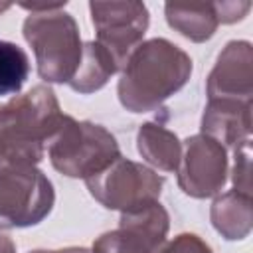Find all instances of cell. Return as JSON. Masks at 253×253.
<instances>
[{"mask_svg": "<svg viewBox=\"0 0 253 253\" xmlns=\"http://www.w3.org/2000/svg\"><path fill=\"white\" fill-rule=\"evenodd\" d=\"M192 57L164 38L142 42L126 59L117 83L121 105L130 113H150L178 93L192 75Z\"/></svg>", "mask_w": 253, "mask_h": 253, "instance_id": "obj_1", "label": "cell"}, {"mask_svg": "<svg viewBox=\"0 0 253 253\" xmlns=\"http://www.w3.org/2000/svg\"><path fill=\"white\" fill-rule=\"evenodd\" d=\"M63 115L49 85H36L0 105V162L28 166L42 162Z\"/></svg>", "mask_w": 253, "mask_h": 253, "instance_id": "obj_2", "label": "cell"}, {"mask_svg": "<svg viewBox=\"0 0 253 253\" xmlns=\"http://www.w3.org/2000/svg\"><path fill=\"white\" fill-rule=\"evenodd\" d=\"M63 8L65 2L45 12H30L22 26V34L34 49L38 73L45 83H69L83 55L79 26Z\"/></svg>", "mask_w": 253, "mask_h": 253, "instance_id": "obj_3", "label": "cell"}, {"mask_svg": "<svg viewBox=\"0 0 253 253\" xmlns=\"http://www.w3.org/2000/svg\"><path fill=\"white\" fill-rule=\"evenodd\" d=\"M51 166L67 178H91L121 158L117 138L101 125L63 115L59 128L45 144Z\"/></svg>", "mask_w": 253, "mask_h": 253, "instance_id": "obj_4", "label": "cell"}, {"mask_svg": "<svg viewBox=\"0 0 253 253\" xmlns=\"http://www.w3.org/2000/svg\"><path fill=\"white\" fill-rule=\"evenodd\" d=\"M53 204V186L40 168L0 162V229L38 225Z\"/></svg>", "mask_w": 253, "mask_h": 253, "instance_id": "obj_5", "label": "cell"}, {"mask_svg": "<svg viewBox=\"0 0 253 253\" xmlns=\"http://www.w3.org/2000/svg\"><path fill=\"white\" fill-rule=\"evenodd\" d=\"M85 186L103 208L125 213L158 202L164 178L152 168L121 156L99 174L87 178Z\"/></svg>", "mask_w": 253, "mask_h": 253, "instance_id": "obj_6", "label": "cell"}, {"mask_svg": "<svg viewBox=\"0 0 253 253\" xmlns=\"http://www.w3.org/2000/svg\"><path fill=\"white\" fill-rule=\"evenodd\" d=\"M91 22L97 32V43H101L119 63L125 67L128 55L142 43L148 30V8L144 2H91Z\"/></svg>", "mask_w": 253, "mask_h": 253, "instance_id": "obj_7", "label": "cell"}, {"mask_svg": "<svg viewBox=\"0 0 253 253\" xmlns=\"http://www.w3.org/2000/svg\"><path fill=\"white\" fill-rule=\"evenodd\" d=\"M180 190L196 200L221 194L227 174V148L206 134H192L182 142L180 162L176 168Z\"/></svg>", "mask_w": 253, "mask_h": 253, "instance_id": "obj_8", "label": "cell"}, {"mask_svg": "<svg viewBox=\"0 0 253 253\" xmlns=\"http://www.w3.org/2000/svg\"><path fill=\"white\" fill-rule=\"evenodd\" d=\"M170 229V215L160 202L121 213L119 227L101 233L91 253H160Z\"/></svg>", "mask_w": 253, "mask_h": 253, "instance_id": "obj_9", "label": "cell"}, {"mask_svg": "<svg viewBox=\"0 0 253 253\" xmlns=\"http://www.w3.org/2000/svg\"><path fill=\"white\" fill-rule=\"evenodd\" d=\"M208 101L253 99V47L247 40H231L217 53V59L206 81Z\"/></svg>", "mask_w": 253, "mask_h": 253, "instance_id": "obj_10", "label": "cell"}, {"mask_svg": "<svg viewBox=\"0 0 253 253\" xmlns=\"http://www.w3.org/2000/svg\"><path fill=\"white\" fill-rule=\"evenodd\" d=\"M202 134L225 148H235L251 138V103L208 101L202 115Z\"/></svg>", "mask_w": 253, "mask_h": 253, "instance_id": "obj_11", "label": "cell"}, {"mask_svg": "<svg viewBox=\"0 0 253 253\" xmlns=\"http://www.w3.org/2000/svg\"><path fill=\"white\" fill-rule=\"evenodd\" d=\"M213 229L227 241H241L253 227V198L235 190L217 194L210 208Z\"/></svg>", "mask_w": 253, "mask_h": 253, "instance_id": "obj_12", "label": "cell"}, {"mask_svg": "<svg viewBox=\"0 0 253 253\" xmlns=\"http://www.w3.org/2000/svg\"><path fill=\"white\" fill-rule=\"evenodd\" d=\"M164 16L172 30L196 43L208 42L219 26L213 2H166Z\"/></svg>", "mask_w": 253, "mask_h": 253, "instance_id": "obj_13", "label": "cell"}, {"mask_svg": "<svg viewBox=\"0 0 253 253\" xmlns=\"http://www.w3.org/2000/svg\"><path fill=\"white\" fill-rule=\"evenodd\" d=\"M136 150L150 166L164 172H176L182 142L166 126L158 123H144L136 130Z\"/></svg>", "mask_w": 253, "mask_h": 253, "instance_id": "obj_14", "label": "cell"}, {"mask_svg": "<svg viewBox=\"0 0 253 253\" xmlns=\"http://www.w3.org/2000/svg\"><path fill=\"white\" fill-rule=\"evenodd\" d=\"M119 71L121 69H119V63L115 61V57L101 43L91 40V42L83 43L81 63L67 85L81 95H89V93L103 89L107 85V81Z\"/></svg>", "mask_w": 253, "mask_h": 253, "instance_id": "obj_15", "label": "cell"}, {"mask_svg": "<svg viewBox=\"0 0 253 253\" xmlns=\"http://www.w3.org/2000/svg\"><path fill=\"white\" fill-rule=\"evenodd\" d=\"M30 75V57L14 42L0 40V97L20 93Z\"/></svg>", "mask_w": 253, "mask_h": 253, "instance_id": "obj_16", "label": "cell"}, {"mask_svg": "<svg viewBox=\"0 0 253 253\" xmlns=\"http://www.w3.org/2000/svg\"><path fill=\"white\" fill-rule=\"evenodd\" d=\"M233 190L253 198L251 192V138L233 148V168H231Z\"/></svg>", "mask_w": 253, "mask_h": 253, "instance_id": "obj_17", "label": "cell"}, {"mask_svg": "<svg viewBox=\"0 0 253 253\" xmlns=\"http://www.w3.org/2000/svg\"><path fill=\"white\" fill-rule=\"evenodd\" d=\"M160 253H213L211 247L196 233H180L166 241Z\"/></svg>", "mask_w": 253, "mask_h": 253, "instance_id": "obj_18", "label": "cell"}, {"mask_svg": "<svg viewBox=\"0 0 253 253\" xmlns=\"http://www.w3.org/2000/svg\"><path fill=\"white\" fill-rule=\"evenodd\" d=\"M213 8L219 24H235L247 16V12L251 10V2H213Z\"/></svg>", "mask_w": 253, "mask_h": 253, "instance_id": "obj_19", "label": "cell"}, {"mask_svg": "<svg viewBox=\"0 0 253 253\" xmlns=\"http://www.w3.org/2000/svg\"><path fill=\"white\" fill-rule=\"evenodd\" d=\"M0 253H16L14 241L4 233H0Z\"/></svg>", "mask_w": 253, "mask_h": 253, "instance_id": "obj_20", "label": "cell"}, {"mask_svg": "<svg viewBox=\"0 0 253 253\" xmlns=\"http://www.w3.org/2000/svg\"><path fill=\"white\" fill-rule=\"evenodd\" d=\"M59 253H91V249H87V247H65V249H59Z\"/></svg>", "mask_w": 253, "mask_h": 253, "instance_id": "obj_21", "label": "cell"}, {"mask_svg": "<svg viewBox=\"0 0 253 253\" xmlns=\"http://www.w3.org/2000/svg\"><path fill=\"white\" fill-rule=\"evenodd\" d=\"M30 253H59V251H47V249H34Z\"/></svg>", "mask_w": 253, "mask_h": 253, "instance_id": "obj_22", "label": "cell"}, {"mask_svg": "<svg viewBox=\"0 0 253 253\" xmlns=\"http://www.w3.org/2000/svg\"><path fill=\"white\" fill-rule=\"evenodd\" d=\"M8 8H10V4H6V2H0V14H2V12H6Z\"/></svg>", "mask_w": 253, "mask_h": 253, "instance_id": "obj_23", "label": "cell"}]
</instances>
